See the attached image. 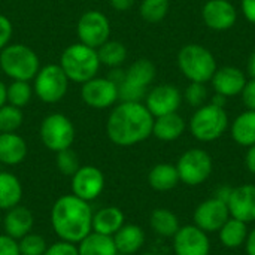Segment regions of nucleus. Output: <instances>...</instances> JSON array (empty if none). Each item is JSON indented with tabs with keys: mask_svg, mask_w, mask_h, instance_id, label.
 <instances>
[{
	"mask_svg": "<svg viewBox=\"0 0 255 255\" xmlns=\"http://www.w3.org/2000/svg\"><path fill=\"white\" fill-rule=\"evenodd\" d=\"M154 117L142 102H121L108 117L106 134L117 146H134L152 134Z\"/></svg>",
	"mask_w": 255,
	"mask_h": 255,
	"instance_id": "nucleus-1",
	"label": "nucleus"
},
{
	"mask_svg": "<svg viewBox=\"0 0 255 255\" xmlns=\"http://www.w3.org/2000/svg\"><path fill=\"white\" fill-rule=\"evenodd\" d=\"M93 209L88 202L66 194L55 200L51 209V226L60 241L79 244L93 232Z\"/></svg>",
	"mask_w": 255,
	"mask_h": 255,
	"instance_id": "nucleus-2",
	"label": "nucleus"
},
{
	"mask_svg": "<svg viewBox=\"0 0 255 255\" xmlns=\"http://www.w3.org/2000/svg\"><path fill=\"white\" fill-rule=\"evenodd\" d=\"M60 66L67 75L69 81L84 84L97 76L100 69V60L97 49L87 46L81 42L69 45L60 58Z\"/></svg>",
	"mask_w": 255,
	"mask_h": 255,
	"instance_id": "nucleus-3",
	"label": "nucleus"
},
{
	"mask_svg": "<svg viewBox=\"0 0 255 255\" xmlns=\"http://www.w3.org/2000/svg\"><path fill=\"white\" fill-rule=\"evenodd\" d=\"M0 69L12 81H33L40 69L37 54L24 43H9L0 51Z\"/></svg>",
	"mask_w": 255,
	"mask_h": 255,
	"instance_id": "nucleus-4",
	"label": "nucleus"
},
{
	"mask_svg": "<svg viewBox=\"0 0 255 255\" xmlns=\"http://www.w3.org/2000/svg\"><path fill=\"white\" fill-rule=\"evenodd\" d=\"M178 67L190 82L200 84L209 82L218 69L214 54L199 43H188L179 49Z\"/></svg>",
	"mask_w": 255,
	"mask_h": 255,
	"instance_id": "nucleus-5",
	"label": "nucleus"
},
{
	"mask_svg": "<svg viewBox=\"0 0 255 255\" xmlns=\"http://www.w3.org/2000/svg\"><path fill=\"white\" fill-rule=\"evenodd\" d=\"M155 75L157 69L152 61L146 58L136 60L124 70V78L118 84V99L121 102H142Z\"/></svg>",
	"mask_w": 255,
	"mask_h": 255,
	"instance_id": "nucleus-6",
	"label": "nucleus"
},
{
	"mask_svg": "<svg viewBox=\"0 0 255 255\" xmlns=\"http://www.w3.org/2000/svg\"><path fill=\"white\" fill-rule=\"evenodd\" d=\"M229 128V115L224 108L205 103L190 120V131L199 142H214Z\"/></svg>",
	"mask_w": 255,
	"mask_h": 255,
	"instance_id": "nucleus-7",
	"label": "nucleus"
},
{
	"mask_svg": "<svg viewBox=\"0 0 255 255\" xmlns=\"http://www.w3.org/2000/svg\"><path fill=\"white\" fill-rule=\"evenodd\" d=\"M214 161L208 151L202 148L187 149L176 163L179 181L188 187L202 185L212 175Z\"/></svg>",
	"mask_w": 255,
	"mask_h": 255,
	"instance_id": "nucleus-8",
	"label": "nucleus"
},
{
	"mask_svg": "<svg viewBox=\"0 0 255 255\" xmlns=\"http://www.w3.org/2000/svg\"><path fill=\"white\" fill-rule=\"evenodd\" d=\"M33 91L43 103H58L64 99L69 88V78L60 64H46L34 76Z\"/></svg>",
	"mask_w": 255,
	"mask_h": 255,
	"instance_id": "nucleus-9",
	"label": "nucleus"
},
{
	"mask_svg": "<svg viewBox=\"0 0 255 255\" xmlns=\"http://www.w3.org/2000/svg\"><path fill=\"white\" fill-rule=\"evenodd\" d=\"M40 140L52 152L72 148L75 140V126L63 114H49L40 124Z\"/></svg>",
	"mask_w": 255,
	"mask_h": 255,
	"instance_id": "nucleus-10",
	"label": "nucleus"
},
{
	"mask_svg": "<svg viewBox=\"0 0 255 255\" xmlns=\"http://www.w3.org/2000/svg\"><path fill=\"white\" fill-rule=\"evenodd\" d=\"M78 39L81 43L97 49L111 36V22L109 18L100 10H87L81 15L76 25Z\"/></svg>",
	"mask_w": 255,
	"mask_h": 255,
	"instance_id": "nucleus-11",
	"label": "nucleus"
},
{
	"mask_svg": "<svg viewBox=\"0 0 255 255\" xmlns=\"http://www.w3.org/2000/svg\"><path fill=\"white\" fill-rule=\"evenodd\" d=\"M81 97L84 103L94 109H108L114 106L118 99V85L109 78L94 76L81 87Z\"/></svg>",
	"mask_w": 255,
	"mask_h": 255,
	"instance_id": "nucleus-12",
	"label": "nucleus"
},
{
	"mask_svg": "<svg viewBox=\"0 0 255 255\" xmlns=\"http://www.w3.org/2000/svg\"><path fill=\"white\" fill-rule=\"evenodd\" d=\"M230 218L229 206L218 197H211L202 202L193 214V223L205 233H218L224 223Z\"/></svg>",
	"mask_w": 255,
	"mask_h": 255,
	"instance_id": "nucleus-13",
	"label": "nucleus"
},
{
	"mask_svg": "<svg viewBox=\"0 0 255 255\" xmlns=\"http://www.w3.org/2000/svg\"><path fill=\"white\" fill-rule=\"evenodd\" d=\"M105 190V175L96 166H81L72 176V194L76 197L93 202Z\"/></svg>",
	"mask_w": 255,
	"mask_h": 255,
	"instance_id": "nucleus-14",
	"label": "nucleus"
},
{
	"mask_svg": "<svg viewBox=\"0 0 255 255\" xmlns=\"http://www.w3.org/2000/svg\"><path fill=\"white\" fill-rule=\"evenodd\" d=\"M173 239L175 255H209L211 239L209 235L200 230L197 226L190 224L179 227Z\"/></svg>",
	"mask_w": 255,
	"mask_h": 255,
	"instance_id": "nucleus-15",
	"label": "nucleus"
},
{
	"mask_svg": "<svg viewBox=\"0 0 255 255\" xmlns=\"http://www.w3.org/2000/svg\"><path fill=\"white\" fill-rule=\"evenodd\" d=\"M182 102L181 91L170 85V84H161L154 88H151L145 96V106L152 114L154 118L178 112Z\"/></svg>",
	"mask_w": 255,
	"mask_h": 255,
	"instance_id": "nucleus-16",
	"label": "nucleus"
},
{
	"mask_svg": "<svg viewBox=\"0 0 255 255\" xmlns=\"http://www.w3.org/2000/svg\"><path fill=\"white\" fill-rule=\"evenodd\" d=\"M202 18L211 30L224 31L236 24L238 10L230 0H208L202 9Z\"/></svg>",
	"mask_w": 255,
	"mask_h": 255,
	"instance_id": "nucleus-17",
	"label": "nucleus"
},
{
	"mask_svg": "<svg viewBox=\"0 0 255 255\" xmlns=\"http://www.w3.org/2000/svg\"><path fill=\"white\" fill-rule=\"evenodd\" d=\"M230 217L247 224L255 221V185L245 184L232 188L227 200Z\"/></svg>",
	"mask_w": 255,
	"mask_h": 255,
	"instance_id": "nucleus-18",
	"label": "nucleus"
},
{
	"mask_svg": "<svg viewBox=\"0 0 255 255\" xmlns=\"http://www.w3.org/2000/svg\"><path fill=\"white\" fill-rule=\"evenodd\" d=\"M211 82L217 94H221L229 99V97L241 96L247 84V76L239 67L224 66L215 70Z\"/></svg>",
	"mask_w": 255,
	"mask_h": 255,
	"instance_id": "nucleus-19",
	"label": "nucleus"
},
{
	"mask_svg": "<svg viewBox=\"0 0 255 255\" xmlns=\"http://www.w3.org/2000/svg\"><path fill=\"white\" fill-rule=\"evenodd\" d=\"M33 226H34V217L28 208L18 205L6 211L3 220V229H4V235L10 236L12 239L19 241L25 235L31 233Z\"/></svg>",
	"mask_w": 255,
	"mask_h": 255,
	"instance_id": "nucleus-20",
	"label": "nucleus"
},
{
	"mask_svg": "<svg viewBox=\"0 0 255 255\" xmlns=\"http://www.w3.org/2000/svg\"><path fill=\"white\" fill-rule=\"evenodd\" d=\"M27 157V143L16 133H0V163L18 166Z\"/></svg>",
	"mask_w": 255,
	"mask_h": 255,
	"instance_id": "nucleus-21",
	"label": "nucleus"
},
{
	"mask_svg": "<svg viewBox=\"0 0 255 255\" xmlns=\"http://www.w3.org/2000/svg\"><path fill=\"white\" fill-rule=\"evenodd\" d=\"M126 224L124 212L117 206H106L93 214V232L114 236Z\"/></svg>",
	"mask_w": 255,
	"mask_h": 255,
	"instance_id": "nucleus-22",
	"label": "nucleus"
},
{
	"mask_svg": "<svg viewBox=\"0 0 255 255\" xmlns=\"http://www.w3.org/2000/svg\"><path fill=\"white\" fill-rule=\"evenodd\" d=\"M185 120L178 114H167L154 118V126H152V134L163 142H173L179 139L184 131H185Z\"/></svg>",
	"mask_w": 255,
	"mask_h": 255,
	"instance_id": "nucleus-23",
	"label": "nucleus"
},
{
	"mask_svg": "<svg viewBox=\"0 0 255 255\" xmlns=\"http://www.w3.org/2000/svg\"><path fill=\"white\" fill-rule=\"evenodd\" d=\"M112 238L118 254H136L145 244V232L136 224H124Z\"/></svg>",
	"mask_w": 255,
	"mask_h": 255,
	"instance_id": "nucleus-24",
	"label": "nucleus"
},
{
	"mask_svg": "<svg viewBox=\"0 0 255 255\" xmlns=\"http://www.w3.org/2000/svg\"><path fill=\"white\" fill-rule=\"evenodd\" d=\"M179 175L176 170V166L170 163H160L155 164L149 173H148V184L152 190L164 193L170 191L178 187L179 184Z\"/></svg>",
	"mask_w": 255,
	"mask_h": 255,
	"instance_id": "nucleus-25",
	"label": "nucleus"
},
{
	"mask_svg": "<svg viewBox=\"0 0 255 255\" xmlns=\"http://www.w3.org/2000/svg\"><path fill=\"white\" fill-rule=\"evenodd\" d=\"M248 233L250 230L247 223L230 217L218 230V238L223 247H226L227 250H238L245 245Z\"/></svg>",
	"mask_w": 255,
	"mask_h": 255,
	"instance_id": "nucleus-26",
	"label": "nucleus"
},
{
	"mask_svg": "<svg viewBox=\"0 0 255 255\" xmlns=\"http://www.w3.org/2000/svg\"><path fill=\"white\" fill-rule=\"evenodd\" d=\"M232 137L239 146L250 148L255 145V111L247 109L238 115L232 124Z\"/></svg>",
	"mask_w": 255,
	"mask_h": 255,
	"instance_id": "nucleus-27",
	"label": "nucleus"
},
{
	"mask_svg": "<svg viewBox=\"0 0 255 255\" xmlns=\"http://www.w3.org/2000/svg\"><path fill=\"white\" fill-rule=\"evenodd\" d=\"M22 199L21 181L10 172H0V209L9 211Z\"/></svg>",
	"mask_w": 255,
	"mask_h": 255,
	"instance_id": "nucleus-28",
	"label": "nucleus"
},
{
	"mask_svg": "<svg viewBox=\"0 0 255 255\" xmlns=\"http://www.w3.org/2000/svg\"><path fill=\"white\" fill-rule=\"evenodd\" d=\"M76 245L79 255H118L114 238L96 232H91Z\"/></svg>",
	"mask_w": 255,
	"mask_h": 255,
	"instance_id": "nucleus-29",
	"label": "nucleus"
},
{
	"mask_svg": "<svg viewBox=\"0 0 255 255\" xmlns=\"http://www.w3.org/2000/svg\"><path fill=\"white\" fill-rule=\"evenodd\" d=\"M149 226L152 232L161 238H173L181 227L176 214L166 208H157L151 212Z\"/></svg>",
	"mask_w": 255,
	"mask_h": 255,
	"instance_id": "nucleus-30",
	"label": "nucleus"
},
{
	"mask_svg": "<svg viewBox=\"0 0 255 255\" xmlns=\"http://www.w3.org/2000/svg\"><path fill=\"white\" fill-rule=\"evenodd\" d=\"M97 54H99L100 64H103L106 67L117 69L126 61L127 48L124 43H121L118 40H108L102 46L97 48Z\"/></svg>",
	"mask_w": 255,
	"mask_h": 255,
	"instance_id": "nucleus-31",
	"label": "nucleus"
},
{
	"mask_svg": "<svg viewBox=\"0 0 255 255\" xmlns=\"http://www.w3.org/2000/svg\"><path fill=\"white\" fill-rule=\"evenodd\" d=\"M33 96V87L27 81H12L6 87V102L16 108L28 105Z\"/></svg>",
	"mask_w": 255,
	"mask_h": 255,
	"instance_id": "nucleus-32",
	"label": "nucleus"
},
{
	"mask_svg": "<svg viewBox=\"0 0 255 255\" xmlns=\"http://www.w3.org/2000/svg\"><path fill=\"white\" fill-rule=\"evenodd\" d=\"M24 123V114L21 108L13 105H3L0 108V133H13Z\"/></svg>",
	"mask_w": 255,
	"mask_h": 255,
	"instance_id": "nucleus-33",
	"label": "nucleus"
},
{
	"mask_svg": "<svg viewBox=\"0 0 255 255\" xmlns=\"http://www.w3.org/2000/svg\"><path fill=\"white\" fill-rule=\"evenodd\" d=\"M139 12L146 22H160L169 12V0H142Z\"/></svg>",
	"mask_w": 255,
	"mask_h": 255,
	"instance_id": "nucleus-34",
	"label": "nucleus"
},
{
	"mask_svg": "<svg viewBox=\"0 0 255 255\" xmlns=\"http://www.w3.org/2000/svg\"><path fill=\"white\" fill-rule=\"evenodd\" d=\"M55 166L60 170V173L72 178L76 173V170L81 167L79 157L72 148L63 149L60 152H55Z\"/></svg>",
	"mask_w": 255,
	"mask_h": 255,
	"instance_id": "nucleus-35",
	"label": "nucleus"
},
{
	"mask_svg": "<svg viewBox=\"0 0 255 255\" xmlns=\"http://www.w3.org/2000/svg\"><path fill=\"white\" fill-rule=\"evenodd\" d=\"M18 248L21 255H43L48 248V244L43 236L31 232L18 241Z\"/></svg>",
	"mask_w": 255,
	"mask_h": 255,
	"instance_id": "nucleus-36",
	"label": "nucleus"
},
{
	"mask_svg": "<svg viewBox=\"0 0 255 255\" xmlns=\"http://www.w3.org/2000/svg\"><path fill=\"white\" fill-rule=\"evenodd\" d=\"M184 97L187 100V103L193 108H200L205 105L206 99H208V88L205 84H200V82H191L185 93H184Z\"/></svg>",
	"mask_w": 255,
	"mask_h": 255,
	"instance_id": "nucleus-37",
	"label": "nucleus"
},
{
	"mask_svg": "<svg viewBox=\"0 0 255 255\" xmlns=\"http://www.w3.org/2000/svg\"><path fill=\"white\" fill-rule=\"evenodd\" d=\"M43 255H79L78 254V245L70 244L66 241H58L49 245Z\"/></svg>",
	"mask_w": 255,
	"mask_h": 255,
	"instance_id": "nucleus-38",
	"label": "nucleus"
},
{
	"mask_svg": "<svg viewBox=\"0 0 255 255\" xmlns=\"http://www.w3.org/2000/svg\"><path fill=\"white\" fill-rule=\"evenodd\" d=\"M12 34H13V27L10 19L0 13V51L10 43Z\"/></svg>",
	"mask_w": 255,
	"mask_h": 255,
	"instance_id": "nucleus-39",
	"label": "nucleus"
},
{
	"mask_svg": "<svg viewBox=\"0 0 255 255\" xmlns=\"http://www.w3.org/2000/svg\"><path fill=\"white\" fill-rule=\"evenodd\" d=\"M242 102L245 105L247 109L250 111H255V79L251 78L250 81H247L242 93H241Z\"/></svg>",
	"mask_w": 255,
	"mask_h": 255,
	"instance_id": "nucleus-40",
	"label": "nucleus"
},
{
	"mask_svg": "<svg viewBox=\"0 0 255 255\" xmlns=\"http://www.w3.org/2000/svg\"><path fill=\"white\" fill-rule=\"evenodd\" d=\"M0 255H21L18 248V241L7 235H0Z\"/></svg>",
	"mask_w": 255,
	"mask_h": 255,
	"instance_id": "nucleus-41",
	"label": "nucleus"
},
{
	"mask_svg": "<svg viewBox=\"0 0 255 255\" xmlns=\"http://www.w3.org/2000/svg\"><path fill=\"white\" fill-rule=\"evenodd\" d=\"M241 7H242V12H244L245 18L250 22L255 24V0H242Z\"/></svg>",
	"mask_w": 255,
	"mask_h": 255,
	"instance_id": "nucleus-42",
	"label": "nucleus"
},
{
	"mask_svg": "<svg viewBox=\"0 0 255 255\" xmlns=\"http://www.w3.org/2000/svg\"><path fill=\"white\" fill-rule=\"evenodd\" d=\"M245 166L248 169L250 173L255 175V145L250 146L248 151H247V155H245Z\"/></svg>",
	"mask_w": 255,
	"mask_h": 255,
	"instance_id": "nucleus-43",
	"label": "nucleus"
},
{
	"mask_svg": "<svg viewBox=\"0 0 255 255\" xmlns=\"http://www.w3.org/2000/svg\"><path fill=\"white\" fill-rule=\"evenodd\" d=\"M111 6L118 10V12H126L128 10L133 4H134V0H109Z\"/></svg>",
	"mask_w": 255,
	"mask_h": 255,
	"instance_id": "nucleus-44",
	"label": "nucleus"
},
{
	"mask_svg": "<svg viewBox=\"0 0 255 255\" xmlns=\"http://www.w3.org/2000/svg\"><path fill=\"white\" fill-rule=\"evenodd\" d=\"M245 250L248 255H255V227L248 233L247 242H245Z\"/></svg>",
	"mask_w": 255,
	"mask_h": 255,
	"instance_id": "nucleus-45",
	"label": "nucleus"
},
{
	"mask_svg": "<svg viewBox=\"0 0 255 255\" xmlns=\"http://www.w3.org/2000/svg\"><path fill=\"white\" fill-rule=\"evenodd\" d=\"M230 193H232V187H229V185H224V187H220V188L215 191V197H218V199H221L223 202H226V203H227Z\"/></svg>",
	"mask_w": 255,
	"mask_h": 255,
	"instance_id": "nucleus-46",
	"label": "nucleus"
},
{
	"mask_svg": "<svg viewBox=\"0 0 255 255\" xmlns=\"http://www.w3.org/2000/svg\"><path fill=\"white\" fill-rule=\"evenodd\" d=\"M211 103H212V105H215V106L224 108V106H226V103H227V97H224V96H221V94H217V93H215V96H212V99H211Z\"/></svg>",
	"mask_w": 255,
	"mask_h": 255,
	"instance_id": "nucleus-47",
	"label": "nucleus"
},
{
	"mask_svg": "<svg viewBox=\"0 0 255 255\" xmlns=\"http://www.w3.org/2000/svg\"><path fill=\"white\" fill-rule=\"evenodd\" d=\"M6 103H7L6 102V85L3 81H0V108Z\"/></svg>",
	"mask_w": 255,
	"mask_h": 255,
	"instance_id": "nucleus-48",
	"label": "nucleus"
},
{
	"mask_svg": "<svg viewBox=\"0 0 255 255\" xmlns=\"http://www.w3.org/2000/svg\"><path fill=\"white\" fill-rule=\"evenodd\" d=\"M248 72L251 75V78L255 79V52L250 57V61H248Z\"/></svg>",
	"mask_w": 255,
	"mask_h": 255,
	"instance_id": "nucleus-49",
	"label": "nucleus"
}]
</instances>
